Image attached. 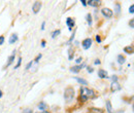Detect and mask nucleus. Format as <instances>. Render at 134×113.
Listing matches in <instances>:
<instances>
[{
  "label": "nucleus",
  "mask_w": 134,
  "mask_h": 113,
  "mask_svg": "<svg viewBox=\"0 0 134 113\" xmlns=\"http://www.w3.org/2000/svg\"><path fill=\"white\" fill-rule=\"evenodd\" d=\"M129 26H130L131 28H134V18L130 20V22H129Z\"/></svg>",
  "instance_id": "nucleus-25"
},
{
  "label": "nucleus",
  "mask_w": 134,
  "mask_h": 113,
  "mask_svg": "<svg viewBox=\"0 0 134 113\" xmlns=\"http://www.w3.org/2000/svg\"><path fill=\"white\" fill-rule=\"evenodd\" d=\"M98 76L100 78H108V74H107V72L105 71V70H103V69H100L98 71Z\"/></svg>",
  "instance_id": "nucleus-11"
},
{
  "label": "nucleus",
  "mask_w": 134,
  "mask_h": 113,
  "mask_svg": "<svg viewBox=\"0 0 134 113\" xmlns=\"http://www.w3.org/2000/svg\"><path fill=\"white\" fill-rule=\"evenodd\" d=\"M106 110H107L108 113H115L113 112V109H112V106L110 101H106Z\"/></svg>",
  "instance_id": "nucleus-15"
},
{
  "label": "nucleus",
  "mask_w": 134,
  "mask_h": 113,
  "mask_svg": "<svg viewBox=\"0 0 134 113\" xmlns=\"http://www.w3.org/2000/svg\"><path fill=\"white\" fill-rule=\"evenodd\" d=\"M18 39H19L18 35H17L16 33H13V35H11L10 37H9V40H8V41H9V44H13V43H15V42L18 41Z\"/></svg>",
  "instance_id": "nucleus-12"
},
{
  "label": "nucleus",
  "mask_w": 134,
  "mask_h": 113,
  "mask_svg": "<svg viewBox=\"0 0 134 113\" xmlns=\"http://www.w3.org/2000/svg\"><path fill=\"white\" fill-rule=\"evenodd\" d=\"M129 12L130 13H134V4L131 5V6L129 7Z\"/></svg>",
  "instance_id": "nucleus-26"
},
{
  "label": "nucleus",
  "mask_w": 134,
  "mask_h": 113,
  "mask_svg": "<svg viewBox=\"0 0 134 113\" xmlns=\"http://www.w3.org/2000/svg\"><path fill=\"white\" fill-rule=\"evenodd\" d=\"M66 25L68 26V29H69V31H71V30H72V28L74 27V25H75L74 20L71 19V18H68L66 20Z\"/></svg>",
  "instance_id": "nucleus-6"
},
{
  "label": "nucleus",
  "mask_w": 134,
  "mask_h": 113,
  "mask_svg": "<svg viewBox=\"0 0 134 113\" xmlns=\"http://www.w3.org/2000/svg\"><path fill=\"white\" fill-rule=\"evenodd\" d=\"M87 70H88V72H89V73H92V72L94 71L92 67H87Z\"/></svg>",
  "instance_id": "nucleus-30"
},
{
  "label": "nucleus",
  "mask_w": 134,
  "mask_h": 113,
  "mask_svg": "<svg viewBox=\"0 0 134 113\" xmlns=\"http://www.w3.org/2000/svg\"><path fill=\"white\" fill-rule=\"evenodd\" d=\"M116 7H117V11H116V12L119 15V13H120V10H121V6H120L119 3H117V4H116Z\"/></svg>",
  "instance_id": "nucleus-24"
},
{
  "label": "nucleus",
  "mask_w": 134,
  "mask_h": 113,
  "mask_svg": "<svg viewBox=\"0 0 134 113\" xmlns=\"http://www.w3.org/2000/svg\"><path fill=\"white\" fill-rule=\"evenodd\" d=\"M4 43V36H0V45Z\"/></svg>",
  "instance_id": "nucleus-28"
},
{
  "label": "nucleus",
  "mask_w": 134,
  "mask_h": 113,
  "mask_svg": "<svg viewBox=\"0 0 134 113\" xmlns=\"http://www.w3.org/2000/svg\"><path fill=\"white\" fill-rule=\"evenodd\" d=\"M44 26H45V22H43L41 24V30H44Z\"/></svg>",
  "instance_id": "nucleus-34"
},
{
  "label": "nucleus",
  "mask_w": 134,
  "mask_h": 113,
  "mask_svg": "<svg viewBox=\"0 0 134 113\" xmlns=\"http://www.w3.org/2000/svg\"><path fill=\"white\" fill-rule=\"evenodd\" d=\"M38 109L39 110H41V112H43V111H45L47 110V108H48V106H47V104L44 103V102H40V103L38 104Z\"/></svg>",
  "instance_id": "nucleus-14"
},
{
  "label": "nucleus",
  "mask_w": 134,
  "mask_h": 113,
  "mask_svg": "<svg viewBox=\"0 0 134 113\" xmlns=\"http://www.w3.org/2000/svg\"><path fill=\"white\" fill-rule=\"evenodd\" d=\"M21 64H22V58L20 56L19 60H18V62H17V65L15 66V69H18V68H19L20 66H21Z\"/></svg>",
  "instance_id": "nucleus-21"
},
{
  "label": "nucleus",
  "mask_w": 134,
  "mask_h": 113,
  "mask_svg": "<svg viewBox=\"0 0 134 113\" xmlns=\"http://www.w3.org/2000/svg\"><path fill=\"white\" fill-rule=\"evenodd\" d=\"M36 113H37V112H36ZM40 113H48V111H43V112H40Z\"/></svg>",
  "instance_id": "nucleus-38"
},
{
  "label": "nucleus",
  "mask_w": 134,
  "mask_h": 113,
  "mask_svg": "<svg viewBox=\"0 0 134 113\" xmlns=\"http://www.w3.org/2000/svg\"><path fill=\"white\" fill-rule=\"evenodd\" d=\"M74 78H75V80L78 81V83L82 84V85H87V84H88V81L86 80V79H84V78H81V77H74Z\"/></svg>",
  "instance_id": "nucleus-16"
},
{
  "label": "nucleus",
  "mask_w": 134,
  "mask_h": 113,
  "mask_svg": "<svg viewBox=\"0 0 134 113\" xmlns=\"http://www.w3.org/2000/svg\"><path fill=\"white\" fill-rule=\"evenodd\" d=\"M112 82H116V81H118V76L112 75Z\"/></svg>",
  "instance_id": "nucleus-27"
},
{
  "label": "nucleus",
  "mask_w": 134,
  "mask_h": 113,
  "mask_svg": "<svg viewBox=\"0 0 134 113\" xmlns=\"http://www.w3.org/2000/svg\"><path fill=\"white\" fill-rule=\"evenodd\" d=\"M115 113H124V110H121V111H118V112H115Z\"/></svg>",
  "instance_id": "nucleus-37"
},
{
  "label": "nucleus",
  "mask_w": 134,
  "mask_h": 113,
  "mask_svg": "<svg viewBox=\"0 0 134 113\" xmlns=\"http://www.w3.org/2000/svg\"><path fill=\"white\" fill-rule=\"evenodd\" d=\"M40 8H41V2L40 1H35V2H34V4H33V6H32V10H33L34 13L39 12Z\"/></svg>",
  "instance_id": "nucleus-5"
},
{
  "label": "nucleus",
  "mask_w": 134,
  "mask_h": 113,
  "mask_svg": "<svg viewBox=\"0 0 134 113\" xmlns=\"http://www.w3.org/2000/svg\"><path fill=\"white\" fill-rule=\"evenodd\" d=\"M2 96H3V93H2V90H0V99H1Z\"/></svg>",
  "instance_id": "nucleus-36"
},
{
  "label": "nucleus",
  "mask_w": 134,
  "mask_h": 113,
  "mask_svg": "<svg viewBox=\"0 0 134 113\" xmlns=\"http://www.w3.org/2000/svg\"><path fill=\"white\" fill-rule=\"evenodd\" d=\"M82 3L84 6H86V5H87V1H86V0H82Z\"/></svg>",
  "instance_id": "nucleus-33"
},
{
  "label": "nucleus",
  "mask_w": 134,
  "mask_h": 113,
  "mask_svg": "<svg viewBox=\"0 0 134 113\" xmlns=\"http://www.w3.org/2000/svg\"><path fill=\"white\" fill-rule=\"evenodd\" d=\"M82 67H85V64H82V65H76V66H73L70 68V71L73 72V73H78L81 71V69Z\"/></svg>",
  "instance_id": "nucleus-8"
},
{
  "label": "nucleus",
  "mask_w": 134,
  "mask_h": 113,
  "mask_svg": "<svg viewBox=\"0 0 134 113\" xmlns=\"http://www.w3.org/2000/svg\"><path fill=\"white\" fill-rule=\"evenodd\" d=\"M92 45V39L91 38H86L84 41L82 42V46L84 49H89Z\"/></svg>",
  "instance_id": "nucleus-4"
},
{
  "label": "nucleus",
  "mask_w": 134,
  "mask_h": 113,
  "mask_svg": "<svg viewBox=\"0 0 134 113\" xmlns=\"http://www.w3.org/2000/svg\"><path fill=\"white\" fill-rule=\"evenodd\" d=\"M82 61V58H78V59H76V64H79V63H81V62Z\"/></svg>",
  "instance_id": "nucleus-31"
},
{
  "label": "nucleus",
  "mask_w": 134,
  "mask_h": 113,
  "mask_svg": "<svg viewBox=\"0 0 134 113\" xmlns=\"http://www.w3.org/2000/svg\"><path fill=\"white\" fill-rule=\"evenodd\" d=\"M90 113H103V110L98 109V108H92L90 109Z\"/></svg>",
  "instance_id": "nucleus-18"
},
{
  "label": "nucleus",
  "mask_w": 134,
  "mask_h": 113,
  "mask_svg": "<svg viewBox=\"0 0 134 113\" xmlns=\"http://www.w3.org/2000/svg\"><path fill=\"white\" fill-rule=\"evenodd\" d=\"M100 63H101L100 60H95V62H94V64H95V65H99Z\"/></svg>",
  "instance_id": "nucleus-32"
},
{
  "label": "nucleus",
  "mask_w": 134,
  "mask_h": 113,
  "mask_svg": "<svg viewBox=\"0 0 134 113\" xmlns=\"http://www.w3.org/2000/svg\"><path fill=\"white\" fill-rule=\"evenodd\" d=\"M100 3H101V1H99V0H89V1H87V4H89L90 6H93V7L99 6Z\"/></svg>",
  "instance_id": "nucleus-9"
},
{
  "label": "nucleus",
  "mask_w": 134,
  "mask_h": 113,
  "mask_svg": "<svg viewBox=\"0 0 134 113\" xmlns=\"http://www.w3.org/2000/svg\"><path fill=\"white\" fill-rule=\"evenodd\" d=\"M41 46H42V47L45 46V41H42V42H41Z\"/></svg>",
  "instance_id": "nucleus-35"
},
{
  "label": "nucleus",
  "mask_w": 134,
  "mask_h": 113,
  "mask_svg": "<svg viewBox=\"0 0 134 113\" xmlns=\"http://www.w3.org/2000/svg\"><path fill=\"white\" fill-rule=\"evenodd\" d=\"M60 33H61V31H60V30H55V31H54V32L52 33V38H56L57 36L60 35Z\"/></svg>",
  "instance_id": "nucleus-19"
},
{
  "label": "nucleus",
  "mask_w": 134,
  "mask_h": 113,
  "mask_svg": "<svg viewBox=\"0 0 134 113\" xmlns=\"http://www.w3.org/2000/svg\"><path fill=\"white\" fill-rule=\"evenodd\" d=\"M41 53H39V55L37 56H36V59H35V60H34V62H35V63H38V62H39V60H40V59H41Z\"/></svg>",
  "instance_id": "nucleus-23"
},
{
  "label": "nucleus",
  "mask_w": 134,
  "mask_h": 113,
  "mask_svg": "<svg viewBox=\"0 0 134 113\" xmlns=\"http://www.w3.org/2000/svg\"><path fill=\"white\" fill-rule=\"evenodd\" d=\"M95 98V92L91 89H88L86 86H82L81 89V100L82 102H86L88 99Z\"/></svg>",
  "instance_id": "nucleus-1"
},
{
  "label": "nucleus",
  "mask_w": 134,
  "mask_h": 113,
  "mask_svg": "<svg viewBox=\"0 0 134 113\" xmlns=\"http://www.w3.org/2000/svg\"><path fill=\"white\" fill-rule=\"evenodd\" d=\"M87 21H88L89 26H92V16H91L90 13H88L87 15Z\"/></svg>",
  "instance_id": "nucleus-20"
},
{
  "label": "nucleus",
  "mask_w": 134,
  "mask_h": 113,
  "mask_svg": "<svg viewBox=\"0 0 134 113\" xmlns=\"http://www.w3.org/2000/svg\"><path fill=\"white\" fill-rule=\"evenodd\" d=\"M101 13L105 16V18H107V19L112 18V16H113V11L112 9H109V8H107V7L102 8V9H101Z\"/></svg>",
  "instance_id": "nucleus-3"
},
{
  "label": "nucleus",
  "mask_w": 134,
  "mask_h": 113,
  "mask_svg": "<svg viewBox=\"0 0 134 113\" xmlns=\"http://www.w3.org/2000/svg\"><path fill=\"white\" fill-rule=\"evenodd\" d=\"M110 89H112V92H117V90H120V89H121V85L119 84L118 81L112 82V85H110Z\"/></svg>",
  "instance_id": "nucleus-10"
},
{
  "label": "nucleus",
  "mask_w": 134,
  "mask_h": 113,
  "mask_svg": "<svg viewBox=\"0 0 134 113\" xmlns=\"http://www.w3.org/2000/svg\"><path fill=\"white\" fill-rule=\"evenodd\" d=\"M15 58H16V50H13V52L11 53V55L9 56V58H8V60H7V64H6V66H5V68L9 67L10 65L13 64V62L15 61Z\"/></svg>",
  "instance_id": "nucleus-7"
},
{
  "label": "nucleus",
  "mask_w": 134,
  "mask_h": 113,
  "mask_svg": "<svg viewBox=\"0 0 134 113\" xmlns=\"http://www.w3.org/2000/svg\"><path fill=\"white\" fill-rule=\"evenodd\" d=\"M124 52L126 53H129V55H131V53H134V46L133 45H129V46H126L124 48Z\"/></svg>",
  "instance_id": "nucleus-13"
},
{
  "label": "nucleus",
  "mask_w": 134,
  "mask_h": 113,
  "mask_svg": "<svg viewBox=\"0 0 134 113\" xmlns=\"http://www.w3.org/2000/svg\"><path fill=\"white\" fill-rule=\"evenodd\" d=\"M118 63L120 65H123L125 63V56H123L122 55H119L118 56Z\"/></svg>",
  "instance_id": "nucleus-17"
},
{
  "label": "nucleus",
  "mask_w": 134,
  "mask_h": 113,
  "mask_svg": "<svg viewBox=\"0 0 134 113\" xmlns=\"http://www.w3.org/2000/svg\"><path fill=\"white\" fill-rule=\"evenodd\" d=\"M64 98L66 102H71L74 98V89L72 87H67L64 92Z\"/></svg>",
  "instance_id": "nucleus-2"
},
{
  "label": "nucleus",
  "mask_w": 134,
  "mask_h": 113,
  "mask_svg": "<svg viewBox=\"0 0 134 113\" xmlns=\"http://www.w3.org/2000/svg\"><path fill=\"white\" fill-rule=\"evenodd\" d=\"M96 41L99 42V43L101 42V38H100V36H99V35H96Z\"/></svg>",
  "instance_id": "nucleus-29"
},
{
  "label": "nucleus",
  "mask_w": 134,
  "mask_h": 113,
  "mask_svg": "<svg viewBox=\"0 0 134 113\" xmlns=\"http://www.w3.org/2000/svg\"><path fill=\"white\" fill-rule=\"evenodd\" d=\"M33 63H34V61L29 62V63L26 65V70H30V69H31V67H32V65H33Z\"/></svg>",
  "instance_id": "nucleus-22"
}]
</instances>
